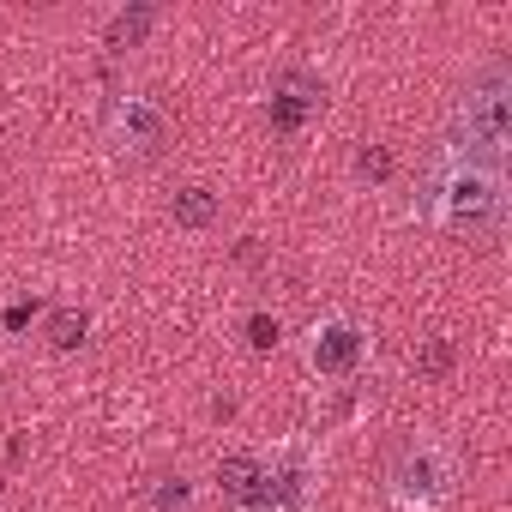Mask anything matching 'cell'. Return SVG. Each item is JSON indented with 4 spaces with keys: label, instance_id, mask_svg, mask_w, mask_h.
<instances>
[{
    "label": "cell",
    "instance_id": "6",
    "mask_svg": "<svg viewBox=\"0 0 512 512\" xmlns=\"http://www.w3.org/2000/svg\"><path fill=\"white\" fill-rule=\"evenodd\" d=\"M151 31H157V7H121V13L109 19L103 43H109V49H139Z\"/></svg>",
    "mask_w": 512,
    "mask_h": 512
},
{
    "label": "cell",
    "instance_id": "9",
    "mask_svg": "<svg viewBox=\"0 0 512 512\" xmlns=\"http://www.w3.org/2000/svg\"><path fill=\"white\" fill-rule=\"evenodd\" d=\"M85 332H91V320H85V314H73V308L49 320V344H55V350H79V344H85Z\"/></svg>",
    "mask_w": 512,
    "mask_h": 512
},
{
    "label": "cell",
    "instance_id": "12",
    "mask_svg": "<svg viewBox=\"0 0 512 512\" xmlns=\"http://www.w3.org/2000/svg\"><path fill=\"white\" fill-rule=\"evenodd\" d=\"M416 362H422L428 374H446V368H452V344H440V338H434V344H428V350H422Z\"/></svg>",
    "mask_w": 512,
    "mask_h": 512
},
{
    "label": "cell",
    "instance_id": "2",
    "mask_svg": "<svg viewBox=\"0 0 512 512\" xmlns=\"http://www.w3.org/2000/svg\"><path fill=\"white\" fill-rule=\"evenodd\" d=\"M434 217H440V229H458V235H500V223H506V169L446 163V175L434 187Z\"/></svg>",
    "mask_w": 512,
    "mask_h": 512
},
{
    "label": "cell",
    "instance_id": "3",
    "mask_svg": "<svg viewBox=\"0 0 512 512\" xmlns=\"http://www.w3.org/2000/svg\"><path fill=\"white\" fill-rule=\"evenodd\" d=\"M386 488H392V500H398L404 512H440V506L452 500V488H458V464H452L446 446L410 440V446L392 458Z\"/></svg>",
    "mask_w": 512,
    "mask_h": 512
},
{
    "label": "cell",
    "instance_id": "7",
    "mask_svg": "<svg viewBox=\"0 0 512 512\" xmlns=\"http://www.w3.org/2000/svg\"><path fill=\"white\" fill-rule=\"evenodd\" d=\"M320 97H314V85L308 79H284V91L272 97V121L284 127V133H296L302 121H308V109H314Z\"/></svg>",
    "mask_w": 512,
    "mask_h": 512
},
{
    "label": "cell",
    "instance_id": "4",
    "mask_svg": "<svg viewBox=\"0 0 512 512\" xmlns=\"http://www.w3.org/2000/svg\"><path fill=\"white\" fill-rule=\"evenodd\" d=\"M368 356H374L368 326H356L350 314L314 320V332H308V368H314L320 380H356V374L368 368Z\"/></svg>",
    "mask_w": 512,
    "mask_h": 512
},
{
    "label": "cell",
    "instance_id": "11",
    "mask_svg": "<svg viewBox=\"0 0 512 512\" xmlns=\"http://www.w3.org/2000/svg\"><path fill=\"white\" fill-rule=\"evenodd\" d=\"M187 506H193V488H187V482H181V476H175V482H163V488H157V512H187Z\"/></svg>",
    "mask_w": 512,
    "mask_h": 512
},
{
    "label": "cell",
    "instance_id": "1",
    "mask_svg": "<svg viewBox=\"0 0 512 512\" xmlns=\"http://www.w3.org/2000/svg\"><path fill=\"white\" fill-rule=\"evenodd\" d=\"M506 151H512V79L488 67L452 115V163L506 169Z\"/></svg>",
    "mask_w": 512,
    "mask_h": 512
},
{
    "label": "cell",
    "instance_id": "10",
    "mask_svg": "<svg viewBox=\"0 0 512 512\" xmlns=\"http://www.w3.org/2000/svg\"><path fill=\"white\" fill-rule=\"evenodd\" d=\"M278 338H284V326H278L272 314H253V320H247V344H253V350H278Z\"/></svg>",
    "mask_w": 512,
    "mask_h": 512
},
{
    "label": "cell",
    "instance_id": "8",
    "mask_svg": "<svg viewBox=\"0 0 512 512\" xmlns=\"http://www.w3.org/2000/svg\"><path fill=\"white\" fill-rule=\"evenodd\" d=\"M217 211H223V205H217V193H205V187H181V193H175V223H181V229H211Z\"/></svg>",
    "mask_w": 512,
    "mask_h": 512
},
{
    "label": "cell",
    "instance_id": "5",
    "mask_svg": "<svg viewBox=\"0 0 512 512\" xmlns=\"http://www.w3.org/2000/svg\"><path fill=\"white\" fill-rule=\"evenodd\" d=\"M109 139L133 157H157L169 145V115L151 103V97H121L109 109Z\"/></svg>",
    "mask_w": 512,
    "mask_h": 512
}]
</instances>
